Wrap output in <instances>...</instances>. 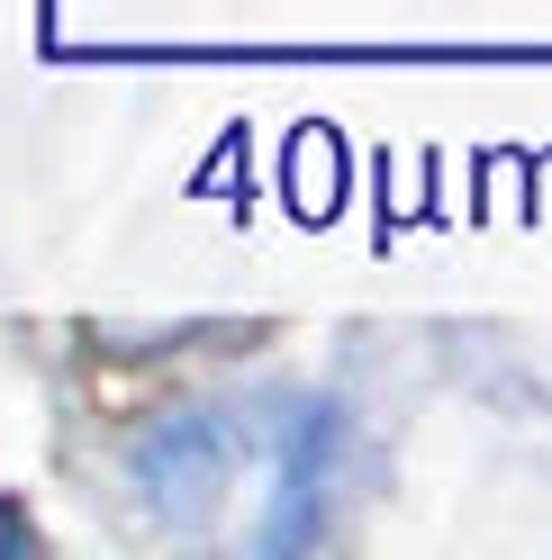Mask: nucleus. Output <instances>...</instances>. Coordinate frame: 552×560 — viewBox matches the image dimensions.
Returning <instances> with one entry per match:
<instances>
[{"label":"nucleus","mask_w":552,"mask_h":560,"mask_svg":"<svg viewBox=\"0 0 552 560\" xmlns=\"http://www.w3.org/2000/svg\"><path fill=\"white\" fill-rule=\"evenodd\" d=\"M326 452H335V407H308V416H299V434H290V452H281V506H272V534H263V542H299V534H318Z\"/></svg>","instance_id":"nucleus-2"},{"label":"nucleus","mask_w":552,"mask_h":560,"mask_svg":"<svg viewBox=\"0 0 552 560\" xmlns=\"http://www.w3.org/2000/svg\"><path fill=\"white\" fill-rule=\"evenodd\" d=\"M235 462H245V434H235L218 407H182V416H163V425L136 443V488H146L163 515H209L218 488L235 479Z\"/></svg>","instance_id":"nucleus-1"}]
</instances>
